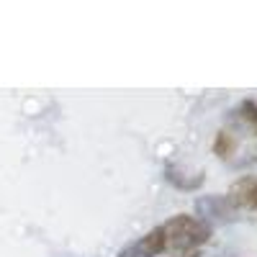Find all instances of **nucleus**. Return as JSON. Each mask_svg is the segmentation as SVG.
Here are the masks:
<instances>
[{
  "label": "nucleus",
  "instance_id": "f257e3e1",
  "mask_svg": "<svg viewBox=\"0 0 257 257\" xmlns=\"http://www.w3.org/2000/svg\"><path fill=\"white\" fill-rule=\"evenodd\" d=\"M165 229V249L173 254H190L193 249L203 247L211 239V226L196 216L188 213H178V216L167 219L162 224Z\"/></svg>",
  "mask_w": 257,
  "mask_h": 257
},
{
  "label": "nucleus",
  "instance_id": "f03ea898",
  "mask_svg": "<svg viewBox=\"0 0 257 257\" xmlns=\"http://www.w3.org/2000/svg\"><path fill=\"white\" fill-rule=\"evenodd\" d=\"M162 252H165V229L155 226V229H149L144 237L128 242L116 257H157Z\"/></svg>",
  "mask_w": 257,
  "mask_h": 257
},
{
  "label": "nucleus",
  "instance_id": "7ed1b4c3",
  "mask_svg": "<svg viewBox=\"0 0 257 257\" xmlns=\"http://www.w3.org/2000/svg\"><path fill=\"white\" fill-rule=\"evenodd\" d=\"M226 201L234 206V211H247V213H257V178L254 175H244L239 180H234V185L229 188Z\"/></svg>",
  "mask_w": 257,
  "mask_h": 257
},
{
  "label": "nucleus",
  "instance_id": "20e7f679",
  "mask_svg": "<svg viewBox=\"0 0 257 257\" xmlns=\"http://www.w3.org/2000/svg\"><path fill=\"white\" fill-rule=\"evenodd\" d=\"M198 211H203L206 216H213V219H229V221H234L237 216H234V206L226 201V196H206V198H201L198 201Z\"/></svg>",
  "mask_w": 257,
  "mask_h": 257
},
{
  "label": "nucleus",
  "instance_id": "39448f33",
  "mask_svg": "<svg viewBox=\"0 0 257 257\" xmlns=\"http://www.w3.org/2000/svg\"><path fill=\"white\" fill-rule=\"evenodd\" d=\"M234 152H237V137H234L229 128H221L213 139V155L219 160H229Z\"/></svg>",
  "mask_w": 257,
  "mask_h": 257
},
{
  "label": "nucleus",
  "instance_id": "423d86ee",
  "mask_svg": "<svg viewBox=\"0 0 257 257\" xmlns=\"http://www.w3.org/2000/svg\"><path fill=\"white\" fill-rule=\"evenodd\" d=\"M239 116H242V121H247L252 126V132L257 134V100H244L239 105Z\"/></svg>",
  "mask_w": 257,
  "mask_h": 257
},
{
  "label": "nucleus",
  "instance_id": "0eeeda50",
  "mask_svg": "<svg viewBox=\"0 0 257 257\" xmlns=\"http://www.w3.org/2000/svg\"><path fill=\"white\" fill-rule=\"evenodd\" d=\"M185 257H201L198 252H190V254H185Z\"/></svg>",
  "mask_w": 257,
  "mask_h": 257
}]
</instances>
